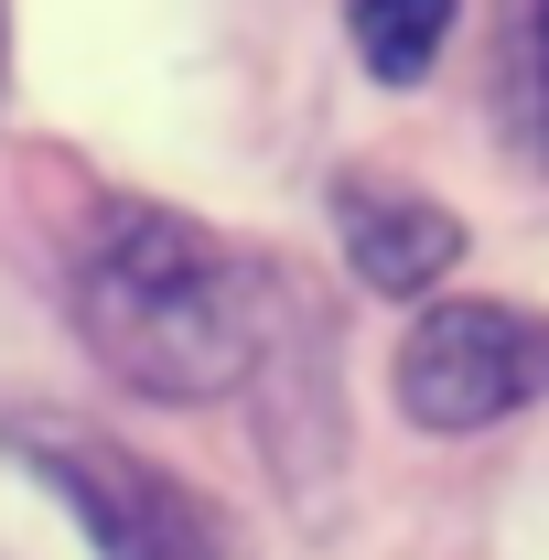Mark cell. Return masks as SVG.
I'll list each match as a JSON object with an SVG mask.
<instances>
[{
  "instance_id": "6da1fadb",
  "label": "cell",
  "mask_w": 549,
  "mask_h": 560,
  "mask_svg": "<svg viewBox=\"0 0 549 560\" xmlns=\"http://www.w3.org/2000/svg\"><path fill=\"white\" fill-rule=\"evenodd\" d=\"M66 302L86 355L140 399H237L270 355L280 280L173 206H97L66 259Z\"/></svg>"
},
{
  "instance_id": "7a4b0ae2",
  "label": "cell",
  "mask_w": 549,
  "mask_h": 560,
  "mask_svg": "<svg viewBox=\"0 0 549 560\" xmlns=\"http://www.w3.org/2000/svg\"><path fill=\"white\" fill-rule=\"evenodd\" d=\"M55 506L75 517V539L97 560H248V539L226 528V506L206 486H184L173 464H151L130 442H86V431H22L11 442Z\"/></svg>"
},
{
  "instance_id": "3957f363",
  "label": "cell",
  "mask_w": 549,
  "mask_h": 560,
  "mask_svg": "<svg viewBox=\"0 0 549 560\" xmlns=\"http://www.w3.org/2000/svg\"><path fill=\"white\" fill-rule=\"evenodd\" d=\"M388 388L442 442L453 431H495L506 410L549 399V313H517V302H431L399 335Z\"/></svg>"
},
{
  "instance_id": "277c9868",
  "label": "cell",
  "mask_w": 549,
  "mask_h": 560,
  "mask_svg": "<svg viewBox=\"0 0 549 560\" xmlns=\"http://www.w3.org/2000/svg\"><path fill=\"white\" fill-rule=\"evenodd\" d=\"M335 237H344V270L366 280V291H388V302L431 291V280L475 248L464 215L431 206V195H410V184H344L335 195Z\"/></svg>"
},
{
  "instance_id": "5b68a950",
  "label": "cell",
  "mask_w": 549,
  "mask_h": 560,
  "mask_svg": "<svg viewBox=\"0 0 549 560\" xmlns=\"http://www.w3.org/2000/svg\"><path fill=\"white\" fill-rule=\"evenodd\" d=\"M344 33H355V66L377 86H420L442 33H453V0H344Z\"/></svg>"
},
{
  "instance_id": "8992f818",
  "label": "cell",
  "mask_w": 549,
  "mask_h": 560,
  "mask_svg": "<svg viewBox=\"0 0 549 560\" xmlns=\"http://www.w3.org/2000/svg\"><path fill=\"white\" fill-rule=\"evenodd\" d=\"M506 108L517 140L549 162V0H506Z\"/></svg>"
}]
</instances>
